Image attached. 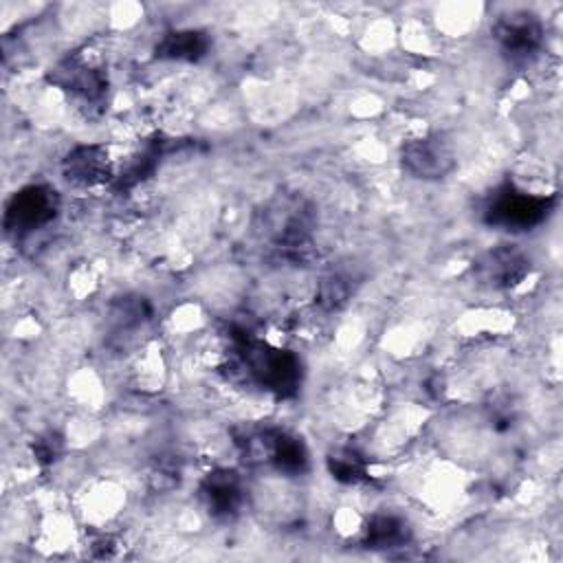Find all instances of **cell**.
I'll use <instances>...</instances> for the list:
<instances>
[{
  "instance_id": "obj_1",
  "label": "cell",
  "mask_w": 563,
  "mask_h": 563,
  "mask_svg": "<svg viewBox=\"0 0 563 563\" xmlns=\"http://www.w3.org/2000/svg\"><path fill=\"white\" fill-rule=\"evenodd\" d=\"M312 209L297 196L275 198L257 220L262 238L286 260H301L312 244Z\"/></svg>"
},
{
  "instance_id": "obj_2",
  "label": "cell",
  "mask_w": 563,
  "mask_h": 563,
  "mask_svg": "<svg viewBox=\"0 0 563 563\" xmlns=\"http://www.w3.org/2000/svg\"><path fill=\"white\" fill-rule=\"evenodd\" d=\"M550 207V196L530 194L515 185H504L490 196L484 209V218L493 227H501L508 231H528L548 218Z\"/></svg>"
},
{
  "instance_id": "obj_3",
  "label": "cell",
  "mask_w": 563,
  "mask_h": 563,
  "mask_svg": "<svg viewBox=\"0 0 563 563\" xmlns=\"http://www.w3.org/2000/svg\"><path fill=\"white\" fill-rule=\"evenodd\" d=\"M59 211V196L46 185H31L20 189L7 205L4 227L15 238L31 235L46 229Z\"/></svg>"
},
{
  "instance_id": "obj_4",
  "label": "cell",
  "mask_w": 563,
  "mask_h": 563,
  "mask_svg": "<svg viewBox=\"0 0 563 563\" xmlns=\"http://www.w3.org/2000/svg\"><path fill=\"white\" fill-rule=\"evenodd\" d=\"M402 167L424 180L444 178L455 167V152L451 143L440 134L420 136L413 141H407L400 152Z\"/></svg>"
},
{
  "instance_id": "obj_5",
  "label": "cell",
  "mask_w": 563,
  "mask_h": 563,
  "mask_svg": "<svg viewBox=\"0 0 563 563\" xmlns=\"http://www.w3.org/2000/svg\"><path fill=\"white\" fill-rule=\"evenodd\" d=\"M51 79L53 84L62 86L73 97H77L84 106L92 108L106 99V90H108L106 73L99 66L84 62L81 57H68L66 62H62L53 70Z\"/></svg>"
},
{
  "instance_id": "obj_6",
  "label": "cell",
  "mask_w": 563,
  "mask_h": 563,
  "mask_svg": "<svg viewBox=\"0 0 563 563\" xmlns=\"http://www.w3.org/2000/svg\"><path fill=\"white\" fill-rule=\"evenodd\" d=\"M493 33L501 48L517 59H523L539 51L543 40L541 22L528 11H512L497 18Z\"/></svg>"
},
{
  "instance_id": "obj_7",
  "label": "cell",
  "mask_w": 563,
  "mask_h": 563,
  "mask_svg": "<svg viewBox=\"0 0 563 563\" xmlns=\"http://www.w3.org/2000/svg\"><path fill=\"white\" fill-rule=\"evenodd\" d=\"M64 176L79 187L101 185L112 178V161L106 145H79L64 161Z\"/></svg>"
},
{
  "instance_id": "obj_8",
  "label": "cell",
  "mask_w": 563,
  "mask_h": 563,
  "mask_svg": "<svg viewBox=\"0 0 563 563\" xmlns=\"http://www.w3.org/2000/svg\"><path fill=\"white\" fill-rule=\"evenodd\" d=\"M200 495L207 510L218 519H231L242 506V484L233 471H213L205 477Z\"/></svg>"
},
{
  "instance_id": "obj_9",
  "label": "cell",
  "mask_w": 563,
  "mask_h": 563,
  "mask_svg": "<svg viewBox=\"0 0 563 563\" xmlns=\"http://www.w3.org/2000/svg\"><path fill=\"white\" fill-rule=\"evenodd\" d=\"M526 273H528L526 257L510 246H499L490 251L482 262L484 279L497 288L515 286L517 282L523 279Z\"/></svg>"
},
{
  "instance_id": "obj_10",
  "label": "cell",
  "mask_w": 563,
  "mask_h": 563,
  "mask_svg": "<svg viewBox=\"0 0 563 563\" xmlns=\"http://www.w3.org/2000/svg\"><path fill=\"white\" fill-rule=\"evenodd\" d=\"M209 48V40L200 31H174L167 33L156 46V57L178 59V62H196Z\"/></svg>"
},
{
  "instance_id": "obj_11",
  "label": "cell",
  "mask_w": 563,
  "mask_h": 563,
  "mask_svg": "<svg viewBox=\"0 0 563 563\" xmlns=\"http://www.w3.org/2000/svg\"><path fill=\"white\" fill-rule=\"evenodd\" d=\"M409 539V528L400 517L374 515L365 528V543L369 548H398Z\"/></svg>"
},
{
  "instance_id": "obj_12",
  "label": "cell",
  "mask_w": 563,
  "mask_h": 563,
  "mask_svg": "<svg viewBox=\"0 0 563 563\" xmlns=\"http://www.w3.org/2000/svg\"><path fill=\"white\" fill-rule=\"evenodd\" d=\"M350 295H352L350 279L343 277V275L323 277L321 284H319V290H317V299H319V303H321L325 310H336V308H341V306L347 301Z\"/></svg>"
},
{
  "instance_id": "obj_13",
  "label": "cell",
  "mask_w": 563,
  "mask_h": 563,
  "mask_svg": "<svg viewBox=\"0 0 563 563\" xmlns=\"http://www.w3.org/2000/svg\"><path fill=\"white\" fill-rule=\"evenodd\" d=\"M330 471L336 479L347 482V484H356L361 479H365V464L361 462L358 455L343 451L334 457H330Z\"/></svg>"
},
{
  "instance_id": "obj_14",
  "label": "cell",
  "mask_w": 563,
  "mask_h": 563,
  "mask_svg": "<svg viewBox=\"0 0 563 563\" xmlns=\"http://www.w3.org/2000/svg\"><path fill=\"white\" fill-rule=\"evenodd\" d=\"M59 451V440L53 435H46L37 442V457L40 460H55L53 455H57Z\"/></svg>"
}]
</instances>
